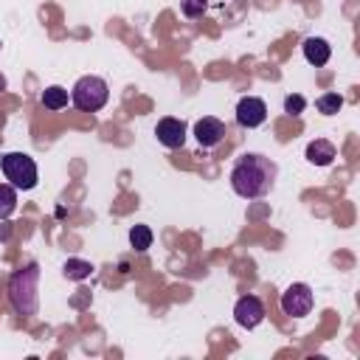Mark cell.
Segmentation results:
<instances>
[{"instance_id":"4fadbf2b","label":"cell","mask_w":360,"mask_h":360,"mask_svg":"<svg viewBox=\"0 0 360 360\" xmlns=\"http://www.w3.org/2000/svg\"><path fill=\"white\" fill-rule=\"evenodd\" d=\"M17 211V188L11 183H0V219H8Z\"/></svg>"},{"instance_id":"52a82bcc","label":"cell","mask_w":360,"mask_h":360,"mask_svg":"<svg viewBox=\"0 0 360 360\" xmlns=\"http://www.w3.org/2000/svg\"><path fill=\"white\" fill-rule=\"evenodd\" d=\"M155 135H158V143H163L166 149H180L186 143V121L180 118H160L158 127H155Z\"/></svg>"},{"instance_id":"2e32d148","label":"cell","mask_w":360,"mask_h":360,"mask_svg":"<svg viewBox=\"0 0 360 360\" xmlns=\"http://www.w3.org/2000/svg\"><path fill=\"white\" fill-rule=\"evenodd\" d=\"M315 107H318V112H323V115H335V112L343 107V96H338V93H323V96L315 101Z\"/></svg>"},{"instance_id":"8fae6325","label":"cell","mask_w":360,"mask_h":360,"mask_svg":"<svg viewBox=\"0 0 360 360\" xmlns=\"http://www.w3.org/2000/svg\"><path fill=\"white\" fill-rule=\"evenodd\" d=\"M335 155H338L335 143L326 141V138H315V141L307 143V160L315 163V166H329L335 160Z\"/></svg>"},{"instance_id":"ac0fdd59","label":"cell","mask_w":360,"mask_h":360,"mask_svg":"<svg viewBox=\"0 0 360 360\" xmlns=\"http://www.w3.org/2000/svg\"><path fill=\"white\" fill-rule=\"evenodd\" d=\"M304 107H307V101H304V96H298V93L284 98V112H290V115H301Z\"/></svg>"},{"instance_id":"9c48e42d","label":"cell","mask_w":360,"mask_h":360,"mask_svg":"<svg viewBox=\"0 0 360 360\" xmlns=\"http://www.w3.org/2000/svg\"><path fill=\"white\" fill-rule=\"evenodd\" d=\"M194 138H197V143L202 149H214L225 138V124L219 118H214V115H205V118H200L194 124Z\"/></svg>"},{"instance_id":"30bf717a","label":"cell","mask_w":360,"mask_h":360,"mask_svg":"<svg viewBox=\"0 0 360 360\" xmlns=\"http://www.w3.org/2000/svg\"><path fill=\"white\" fill-rule=\"evenodd\" d=\"M301 51H304V59H307L309 65H315V68L326 65L329 56H332V48H329V42H326L323 37H307L304 45H301Z\"/></svg>"},{"instance_id":"e0dca14e","label":"cell","mask_w":360,"mask_h":360,"mask_svg":"<svg viewBox=\"0 0 360 360\" xmlns=\"http://www.w3.org/2000/svg\"><path fill=\"white\" fill-rule=\"evenodd\" d=\"M208 8V0H180V11L188 17V20H197L202 17Z\"/></svg>"},{"instance_id":"7c38bea8","label":"cell","mask_w":360,"mask_h":360,"mask_svg":"<svg viewBox=\"0 0 360 360\" xmlns=\"http://www.w3.org/2000/svg\"><path fill=\"white\" fill-rule=\"evenodd\" d=\"M68 101H70V96H68V90L59 87V84H51V87L42 90V104H45L48 110H62V107H68Z\"/></svg>"},{"instance_id":"7a4b0ae2","label":"cell","mask_w":360,"mask_h":360,"mask_svg":"<svg viewBox=\"0 0 360 360\" xmlns=\"http://www.w3.org/2000/svg\"><path fill=\"white\" fill-rule=\"evenodd\" d=\"M37 284H39V267L37 264L20 267L8 278V301L25 318L37 312Z\"/></svg>"},{"instance_id":"5b68a950","label":"cell","mask_w":360,"mask_h":360,"mask_svg":"<svg viewBox=\"0 0 360 360\" xmlns=\"http://www.w3.org/2000/svg\"><path fill=\"white\" fill-rule=\"evenodd\" d=\"M281 309H284V315H290V318H304V315H309V309H312V290L307 287V284H290L284 292H281Z\"/></svg>"},{"instance_id":"3957f363","label":"cell","mask_w":360,"mask_h":360,"mask_svg":"<svg viewBox=\"0 0 360 360\" xmlns=\"http://www.w3.org/2000/svg\"><path fill=\"white\" fill-rule=\"evenodd\" d=\"M0 169H3L6 180H8L17 191H28V188H34L37 180H39L37 163H34V158L25 155V152H6V155L0 158Z\"/></svg>"},{"instance_id":"ba28073f","label":"cell","mask_w":360,"mask_h":360,"mask_svg":"<svg viewBox=\"0 0 360 360\" xmlns=\"http://www.w3.org/2000/svg\"><path fill=\"white\" fill-rule=\"evenodd\" d=\"M233 318H236L239 326L253 329V326H259L264 321V307H262V301L256 295H242L236 301V307H233Z\"/></svg>"},{"instance_id":"277c9868","label":"cell","mask_w":360,"mask_h":360,"mask_svg":"<svg viewBox=\"0 0 360 360\" xmlns=\"http://www.w3.org/2000/svg\"><path fill=\"white\" fill-rule=\"evenodd\" d=\"M107 98H110V87L101 76H82L70 90V101L82 112H98L107 104Z\"/></svg>"},{"instance_id":"8992f818","label":"cell","mask_w":360,"mask_h":360,"mask_svg":"<svg viewBox=\"0 0 360 360\" xmlns=\"http://www.w3.org/2000/svg\"><path fill=\"white\" fill-rule=\"evenodd\" d=\"M236 121L248 129L262 127L267 121V104L259 96H242L239 104H236Z\"/></svg>"},{"instance_id":"d6986e66","label":"cell","mask_w":360,"mask_h":360,"mask_svg":"<svg viewBox=\"0 0 360 360\" xmlns=\"http://www.w3.org/2000/svg\"><path fill=\"white\" fill-rule=\"evenodd\" d=\"M0 90H6V76L0 73Z\"/></svg>"},{"instance_id":"6da1fadb","label":"cell","mask_w":360,"mask_h":360,"mask_svg":"<svg viewBox=\"0 0 360 360\" xmlns=\"http://www.w3.org/2000/svg\"><path fill=\"white\" fill-rule=\"evenodd\" d=\"M276 174L278 166L270 158L259 152H245L231 169V188L245 200H256L276 186Z\"/></svg>"},{"instance_id":"5bb4252c","label":"cell","mask_w":360,"mask_h":360,"mask_svg":"<svg viewBox=\"0 0 360 360\" xmlns=\"http://www.w3.org/2000/svg\"><path fill=\"white\" fill-rule=\"evenodd\" d=\"M62 270H65V276H68V278H73V281H84V278L93 273V264H90V262H84V259H68Z\"/></svg>"},{"instance_id":"9a60e30c","label":"cell","mask_w":360,"mask_h":360,"mask_svg":"<svg viewBox=\"0 0 360 360\" xmlns=\"http://www.w3.org/2000/svg\"><path fill=\"white\" fill-rule=\"evenodd\" d=\"M129 245L143 253L146 248H152V231L146 225H132L129 228Z\"/></svg>"}]
</instances>
